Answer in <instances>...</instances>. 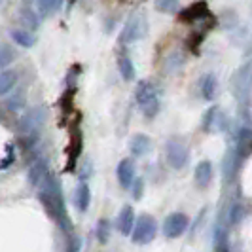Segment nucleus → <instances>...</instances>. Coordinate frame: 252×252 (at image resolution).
<instances>
[{
  "mask_svg": "<svg viewBox=\"0 0 252 252\" xmlns=\"http://www.w3.org/2000/svg\"><path fill=\"white\" fill-rule=\"evenodd\" d=\"M10 36L15 44H19L21 48H32L34 46V36L29 32V31H23V29H13L10 32Z\"/></svg>",
  "mask_w": 252,
  "mask_h": 252,
  "instance_id": "obj_11",
  "label": "nucleus"
},
{
  "mask_svg": "<svg viewBox=\"0 0 252 252\" xmlns=\"http://www.w3.org/2000/svg\"><path fill=\"white\" fill-rule=\"evenodd\" d=\"M2 2H4V0H0V4H2Z\"/></svg>",
  "mask_w": 252,
  "mask_h": 252,
  "instance_id": "obj_24",
  "label": "nucleus"
},
{
  "mask_svg": "<svg viewBox=\"0 0 252 252\" xmlns=\"http://www.w3.org/2000/svg\"><path fill=\"white\" fill-rule=\"evenodd\" d=\"M188 226V218L184 215H173L167 218V222H165L163 226V231L167 237H177L180 235L184 229Z\"/></svg>",
  "mask_w": 252,
  "mask_h": 252,
  "instance_id": "obj_5",
  "label": "nucleus"
},
{
  "mask_svg": "<svg viewBox=\"0 0 252 252\" xmlns=\"http://www.w3.org/2000/svg\"><path fill=\"white\" fill-rule=\"evenodd\" d=\"M13 59V51L8 46H2L0 48V68H4L6 64H10Z\"/></svg>",
  "mask_w": 252,
  "mask_h": 252,
  "instance_id": "obj_19",
  "label": "nucleus"
},
{
  "mask_svg": "<svg viewBox=\"0 0 252 252\" xmlns=\"http://www.w3.org/2000/svg\"><path fill=\"white\" fill-rule=\"evenodd\" d=\"M207 82H209V84L205 86V91H203V93H205V97H207V99H213V89H215V80H213V78L209 76V78H207Z\"/></svg>",
  "mask_w": 252,
  "mask_h": 252,
  "instance_id": "obj_22",
  "label": "nucleus"
},
{
  "mask_svg": "<svg viewBox=\"0 0 252 252\" xmlns=\"http://www.w3.org/2000/svg\"><path fill=\"white\" fill-rule=\"evenodd\" d=\"M38 2V10H40V13H50L51 10H53V0H36Z\"/></svg>",
  "mask_w": 252,
  "mask_h": 252,
  "instance_id": "obj_21",
  "label": "nucleus"
},
{
  "mask_svg": "<svg viewBox=\"0 0 252 252\" xmlns=\"http://www.w3.org/2000/svg\"><path fill=\"white\" fill-rule=\"evenodd\" d=\"M76 205H78V209L80 211H86L89 205V188L86 184H82L78 191H76Z\"/></svg>",
  "mask_w": 252,
  "mask_h": 252,
  "instance_id": "obj_14",
  "label": "nucleus"
},
{
  "mask_svg": "<svg viewBox=\"0 0 252 252\" xmlns=\"http://www.w3.org/2000/svg\"><path fill=\"white\" fill-rule=\"evenodd\" d=\"M156 8L159 12L171 13L178 10V0H156Z\"/></svg>",
  "mask_w": 252,
  "mask_h": 252,
  "instance_id": "obj_17",
  "label": "nucleus"
},
{
  "mask_svg": "<svg viewBox=\"0 0 252 252\" xmlns=\"http://www.w3.org/2000/svg\"><path fill=\"white\" fill-rule=\"evenodd\" d=\"M133 222H135V216H133V209L131 207H124L122 213L118 216V227L122 233H129L133 229Z\"/></svg>",
  "mask_w": 252,
  "mask_h": 252,
  "instance_id": "obj_9",
  "label": "nucleus"
},
{
  "mask_svg": "<svg viewBox=\"0 0 252 252\" xmlns=\"http://www.w3.org/2000/svg\"><path fill=\"white\" fill-rule=\"evenodd\" d=\"M167 158H169V161H171L173 167H182L184 161L188 159V152L180 144H171L169 150H167Z\"/></svg>",
  "mask_w": 252,
  "mask_h": 252,
  "instance_id": "obj_8",
  "label": "nucleus"
},
{
  "mask_svg": "<svg viewBox=\"0 0 252 252\" xmlns=\"http://www.w3.org/2000/svg\"><path fill=\"white\" fill-rule=\"evenodd\" d=\"M59 6H61V0H53V10L59 8Z\"/></svg>",
  "mask_w": 252,
  "mask_h": 252,
  "instance_id": "obj_23",
  "label": "nucleus"
},
{
  "mask_svg": "<svg viewBox=\"0 0 252 252\" xmlns=\"http://www.w3.org/2000/svg\"><path fill=\"white\" fill-rule=\"evenodd\" d=\"M156 237V222L150 216H140L135 231H133V241L135 243H150Z\"/></svg>",
  "mask_w": 252,
  "mask_h": 252,
  "instance_id": "obj_2",
  "label": "nucleus"
},
{
  "mask_svg": "<svg viewBox=\"0 0 252 252\" xmlns=\"http://www.w3.org/2000/svg\"><path fill=\"white\" fill-rule=\"evenodd\" d=\"M97 235H99V241H101V243H104V241L108 239V222H106V220H101V222H99Z\"/></svg>",
  "mask_w": 252,
  "mask_h": 252,
  "instance_id": "obj_20",
  "label": "nucleus"
},
{
  "mask_svg": "<svg viewBox=\"0 0 252 252\" xmlns=\"http://www.w3.org/2000/svg\"><path fill=\"white\" fill-rule=\"evenodd\" d=\"M120 72L126 80H133L135 70H133V63H131L129 57H120Z\"/></svg>",
  "mask_w": 252,
  "mask_h": 252,
  "instance_id": "obj_15",
  "label": "nucleus"
},
{
  "mask_svg": "<svg viewBox=\"0 0 252 252\" xmlns=\"http://www.w3.org/2000/svg\"><path fill=\"white\" fill-rule=\"evenodd\" d=\"M23 102H25V93L19 91L17 95H13V97L8 99V108H10V110H19V108L23 106Z\"/></svg>",
  "mask_w": 252,
  "mask_h": 252,
  "instance_id": "obj_18",
  "label": "nucleus"
},
{
  "mask_svg": "<svg viewBox=\"0 0 252 252\" xmlns=\"http://www.w3.org/2000/svg\"><path fill=\"white\" fill-rule=\"evenodd\" d=\"M148 148H150V140H148V137H144V135H137L135 139L131 140V152H133L135 156L146 154Z\"/></svg>",
  "mask_w": 252,
  "mask_h": 252,
  "instance_id": "obj_12",
  "label": "nucleus"
},
{
  "mask_svg": "<svg viewBox=\"0 0 252 252\" xmlns=\"http://www.w3.org/2000/svg\"><path fill=\"white\" fill-rule=\"evenodd\" d=\"M144 32H146L144 17H133L126 25L124 32H122V42H135V40L144 36Z\"/></svg>",
  "mask_w": 252,
  "mask_h": 252,
  "instance_id": "obj_4",
  "label": "nucleus"
},
{
  "mask_svg": "<svg viewBox=\"0 0 252 252\" xmlns=\"http://www.w3.org/2000/svg\"><path fill=\"white\" fill-rule=\"evenodd\" d=\"M17 84V72L15 70H2L0 72V95H6L12 91Z\"/></svg>",
  "mask_w": 252,
  "mask_h": 252,
  "instance_id": "obj_10",
  "label": "nucleus"
},
{
  "mask_svg": "<svg viewBox=\"0 0 252 252\" xmlns=\"http://www.w3.org/2000/svg\"><path fill=\"white\" fill-rule=\"evenodd\" d=\"M44 122V110L40 106H34L31 110H27L21 120H19V131L21 133H34L38 127Z\"/></svg>",
  "mask_w": 252,
  "mask_h": 252,
  "instance_id": "obj_3",
  "label": "nucleus"
},
{
  "mask_svg": "<svg viewBox=\"0 0 252 252\" xmlns=\"http://www.w3.org/2000/svg\"><path fill=\"white\" fill-rule=\"evenodd\" d=\"M211 163H201L197 167V171H195V178H197V184H201V186H207L209 184V180H211Z\"/></svg>",
  "mask_w": 252,
  "mask_h": 252,
  "instance_id": "obj_13",
  "label": "nucleus"
},
{
  "mask_svg": "<svg viewBox=\"0 0 252 252\" xmlns=\"http://www.w3.org/2000/svg\"><path fill=\"white\" fill-rule=\"evenodd\" d=\"M21 21H23V25L31 27V29H36L38 27L36 13L32 12L31 8H23V10H21Z\"/></svg>",
  "mask_w": 252,
  "mask_h": 252,
  "instance_id": "obj_16",
  "label": "nucleus"
},
{
  "mask_svg": "<svg viewBox=\"0 0 252 252\" xmlns=\"http://www.w3.org/2000/svg\"><path fill=\"white\" fill-rule=\"evenodd\" d=\"M133 178H135V165L131 159H124L118 165V180L124 188H129L133 184Z\"/></svg>",
  "mask_w": 252,
  "mask_h": 252,
  "instance_id": "obj_6",
  "label": "nucleus"
},
{
  "mask_svg": "<svg viewBox=\"0 0 252 252\" xmlns=\"http://www.w3.org/2000/svg\"><path fill=\"white\" fill-rule=\"evenodd\" d=\"M137 101H139L142 112L146 116H154L158 110V95H156V89L152 88V84L148 82H142L137 88Z\"/></svg>",
  "mask_w": 252,
  "mask_h": 252,
  "instance_id": "obj_1",
  "label": "nucleus"
},
{
  "mask_svg": "<svg viewBox=\"0 0 252 252\" xmlns=\"http://www.w3.org/2000/svg\"><path fill=\"white\" fill-rule=\"evenodd\" d=\"M46 163H44V159L42 158H38L34 163L31 165V169H29V184L31 186H38L42 180H46Z\"/></svg>",
  "mask_w": 252,
  "mask_h": 252,
  "instance_id": "obj_7",
  "label": "nucleus"
}]
</instances>
